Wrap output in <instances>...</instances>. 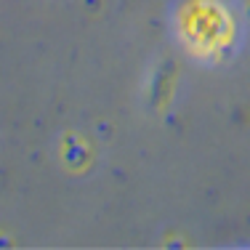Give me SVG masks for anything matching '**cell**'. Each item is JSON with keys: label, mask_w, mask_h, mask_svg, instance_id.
<instances>
[{"label": "cell", "mask_w": 250, "mask_h": 250, "mask_svg": "<svg viewBox=\"0 0 250 250\" xmlns=\"http://www.w3.org/2000/svg\"><path fill=\"white\" fill-rule=\"evenodd\" d=\"M187 43L200 53H210L213 48H221L231 38L229 14H224L213 3H194L187 11Z\"/></svg>", "instance_id": "1"}]
</instances>
